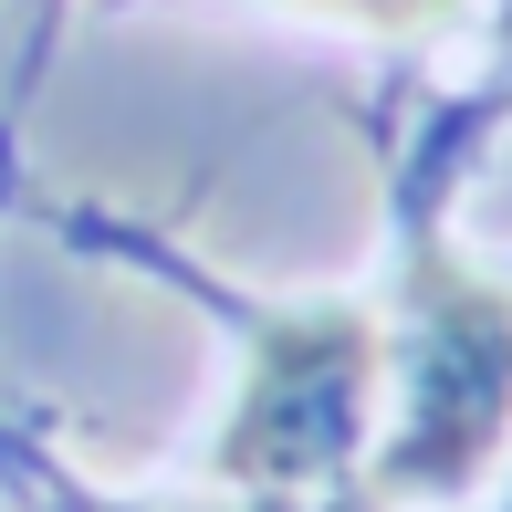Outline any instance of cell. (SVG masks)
<instances>
[{"instance_id": "6da1fadb", "label": "cell", "mask_w": 512, "mask_h": 512, "mask_svg": "<svg viewBox=\"0 0 512 512\" xmlns=\"http://www.w3.org/2000/svg\"><path fill=\"white\" fill-rule=\"evenodd\" d=\"M512 429V293L429 262L408 335V418L387 450V492H450Z\"/></svg>"}, {"instance_id": "7a4b0ae2", "label": "cell", "mask_w": 512, "mask_h": 512, "mask_svg": "<svg viewBox=\"0 0 512 512\" xmlns=\"http://www.w3.org/2000/svg\"><path fill=\"white\" fill-rule=\"evenodd\" d=\"M366 398H377V335L366 314H283L251 356V387L230 408L220 471L251 492H314L356 460Z\"/></svg>"}]
</instances>
